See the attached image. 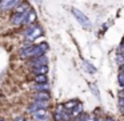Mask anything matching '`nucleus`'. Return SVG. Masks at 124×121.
I'll use <instances>...</instances> for the list:
<instances>
[{
	"label": "nucleus",
	"mask_w": 124,
	"mask_h": 121,
	"mask_svg": "<svg viewBox=\"0 0 124 121\" xmlns=\"http://www.w3.org/2000/svg\"><path fill=\"white\" fill-rule=\"evenodd\" d=\"M48 44L46 41L40 44H33V45L28 47V48H20L19 51V57L20 59H33V57H38L41 56V55H46L47 51H48Z\"/></svg>",
	"instance_id": "nucleus-1"
},
{
	"label": "nucleus",
	"mask_w": 124,
	"mask_h": 121,
	"mask_svg": "<svg viewBox=\"0 0 124 121\" xmlns=\"http://www.w3.org/2000/svg\"><path fill=\"white\" fill-rule=\"evenodd\" d=\"M40 36H43V28H41L38 23H35V24H32V25H28V27L24 28V32H23L24 40L32 41L33 43V41L38 37H40Z\"/></svg>",
	"instance_id": "nucleus-2"
},
{
	"label": "nucleus",
	"mask_w": 124,
	"mask_h": 121,
	"mask_svg": "<svg viewBox=\"0 0 124 121\" xmlns=\"http://www.w3.org/2000/svg\"><path fill=\"white\" fill-rule=\"evenodd\" d=\"M71 11H72L73 17L78 20V23L81 25V27L85 28V29H91L92 23H91V20L88 19V16H87L84 12H81L80 9H78V8H71Z\"/></svg>",
	"instance_id": "nucleus-3"
},
{
	"label": "nucleus",
	"mask_w": 124,
	"mask_h": 121,
	"mask_svg": "<svg viewBox=\"0 0 124 121\" xmlns=\"http://www.w3.org/2000/svg\"><path fill=\"white\" fill-rule=\"evenodd\" d=\"M30 11H27V12H12L11 17H9V23H11L12 25H15V27H22V25H24V21H25V19H27Z\"/></svg>",
	"instance_id": "nucleus-4"
},
{
	"label": "nucleus",
	"mask_w": 124,
	"mask_h": 121,
	"mask_svg": "<svg viewBox=\"0 0 124 121\" xmlns=\"http://www.w3.org/2000/svg\"><path fill=\"white\" fill-rule=\"evenodd\" d=\"M23 0H0V12L14 11Z\"/></svg>",
	"instance_id": "nucleus-5"
},
{
	"label": "nucleus",
	"mask_w": 124,
	"mask_h": 121,
	"mask_svg": "<svg viewBox=\"0 0 124 121\" xmlns=\"http://www.w3.org/2000/svg\"><path fill=\"white\" fill-rule=\"evenodd\" d=\"M48 108H49V101H33L32 100V102L27 108V112L32 114V113L38 112L40 109H48Z\"/></svg>",
	"instance_id": "nucleus-6"
},
{
	"label": "nucleus",
	"mask_w": 124,
	"mask_h": 121,
	"mask_svg": "<svg viewBox=\"0 0 124 121\" xmlns=\"http://www.w3.org/2000/svg\"><path fill=\"white\" fill-rule=\"evenodd\" d=\"M28 65H30L31 68L40 67V65H48V57H47L46 55H41V56L30 59L28 60Z\"/></svg>",
	"instance_id": "nucleus-7"
},
{
	"label": "nucleus",
	"mask_w": 124,
	"mask_h": 121,
	"mask_svg": "<svg viewBox=\"0 0 124 121\" xmlns=\"http://www.w3.org/2000/svg\"><path fill=\"white\" fill-rule=\"evenodd\" d=\"M51 114H49L48 109H40L38 112L32 113V120L33 121H49Z\"/></svg>",
	"instance_id": "nucleus-8"
},
{
	"label": "nucleus",
	"mask_w": 124,
	"mask_h": 121,
	"mask_svg": "<svg viewBox=\"0 0 124 121\" xmlns=\"http://www.w3.org/2000/svg\"><path fill=\"white\" fill-rule=\"evenodd\" d=\"M51 99V94L49 92H36L33 94V101H49Z\"/></svg>",
	"instance_id": "nucleus-9"
},
{
	"label": "nucleus",
	"mask_w": 124,
	"mask_h": 121,
	"mask_svg": "<svg viewBox=\"0 0 124 121\" xmlns=\"http://www.w3.org/2000/svg\"><path fill=\"white\" fill-rule=\"evenodd\" d=\"M36 20H38V15H36V12L33 11V9H31L30 11V14H28V16H27V19H25V21H24V25L23 27H28V25H32V24H35L36 23Z\"/></svg>",
	"instance_id": "nucleus-10"
},
{
	"label": "nucleus",
	"mask_w": 124,
	"mask_h": 121,
	"mask_svg": "<svg viewBox=\"0 0 124 121\" xmlns=\"http://www.w3.org/2000/svg\"><path fill=\"white\" fill-rule=\"evenodd\" d=\"M31 72L33 75H47L48 73V65H40V67L31 68Z\"/></svg>",
	"instance_id": "nucleus-11"
},
{
	"label": "nucleus",
	"mask_w": 124,
	"mask_h": 121,
	"mask_svg": "<svg viewBox=\"0 0 124 121\" xmlns=\"http://www.w3.org/2000/svg\"><path fill=\"white\" fill-rule=\"evenodd\" d=\"M32 89L35 92H49V85L48 83H43V84H36L32 86Z\"/></svg>",
	"instance_id": "nucleus-12"
},
{
	"label": "nucleus",
	"mask_w": 124,
	"mask_h": 121,
	"mask_svg": "<svg viewBox=\"0 0 124 121\" xmlns=\"http://www.w3.org/2000/svg\"><path fill=\"white\" fill-rule=\"evenodd\" d=\"M70 113H71V117H72V118H76V117H79V116H80L81 113H83V105H81L80 102H79V104L76 105V107L73 108V109L71 110Z\"/></svg>",
	"instance_id": "nucleus-13"
},
{
	"label": "nucleus",
	"mask_w": 124,
	"mask_h": 121,
	"mask_svg": "<svg viewBox=\"0 0 124 121\" xmlns=\"http://www.w3.org/2000/svg\"><path fill=\"white\" fill-rule=\"evenodd\" d=\"M33 81H35L36 84L48 83V77H47V75H35V77H33Z\"/></svg>",
	"instance_id": "nucleus-14"
},
{
	"label": "nucleus",
	"mask_w": 124,
	"mask_h": 121,
	"mask_svg": "<svg viewBox=\"0 0 124 121\" xmlns=\"http://www.w3.org/2000/svg\"><path fill=\"white\" fill-rule=\"evenodd\" d=\"M78 104H79L78 100H71V101H67V102L64 104V108H65V110L71 112V110H72V109H73V108H75Z\"/></svg>",
	"instance_id": "nucleus-15"
},
{
	"label": "nucleus",
	"mask_w": 124,
	"mask_h": 121,
	"mask_svg": "<svg viewBox=\"0 0 124 121\" xmlns=\"http://www.w3.org/2000/svg\"><path fill=\"white\" fill-rule=\"evenodd\" d=\"M83 67H84V69H85L88 73H95V72H96V68H95L91 63H88V61H84Z\"/></svg>",
	"instance_id": "nucleus-16"
},
{
	"label": "nucleus",
	"mask_w": 124,
	"mask_h": 121,
	"mask_svg": "<svg viewBox=\"0 0 124 121\" xmlns=\"http://www.w3.org/2000/svg\"><path fill=\"white\" fill-rule=\"evenodd\" d=\"M119 105H120V108H124V97L119 99Z\"/></svg>",
	"instance_id": "nucleus-17"
},
{
	"label": "nucleus",
	"mask_w": 124,
	"mask_h": 121,
	"mask_svg": "<svg viewBox=\"0 0 124 121\" xmlns=\"http://www.w3.org/2000/svg\"><path fill=\"white\" fill-rule=\"evenodd\" d=\"M14 121H27V120H25V117H23V116H19V117H16Z\"/></svg>",
	"instance_id": "nucleus-18"
},
{
	"label": "nucleus",
	"mask_w": 124,
	"mask_h": 121,
	"mask_svg": "<svg viewBox=\"0 0 124 121\" xmlns=\"http://www.w3.org/2000/svg\"><path fill=\"white\" fill-rule=\"evenodd\" d=\"M105 121H117V120L113 118V117H107V118H105Z\"/></svg>",
	"instance_id": "nucleus-19"
},
{
	"label": "nucleus",
	"mask_w": 124,
	"mask_h": 121,
	"mask_svg": "<svg viewBox=\"0 0 124 121\" xmlns=\"http://www.w3.org/2000/svg\"><path fill=\"white\" fill-rule=\"evenodd\" d=\"M120 97H124V89H121V92H120Z\"/></svg>",
	"instance_id": "nucleus-20"
},
{
	"label": "nucleus",
	"mask_w": 124,
	"mask_h": 121,
	"mask_svg": "<svg viewBox=\"0 0 124 121\" xmlns=\"http://www.w3.org/2000/svg\"><path fill=\"white\" fill-rule=\"evenodd\" d=\"M120 72H124V64L120 65Z\"/></svg>",
	"instance_id": "nucleus-21"
},
{
	"label": "nucleus",
	"mask_w": 124,
	"mask_h": 121,
	"mask_svg": "<svg viewBox=\"0 0 124 121\" xmlns=\"http://www.w3.org/2000/svg\"><path fill=\"white\" fill-rule=\"evenodd\" d=\"M97 121H105V118H101V117H99V118H97Z\"/></svg>",
	"instance_id": "nucleus-22"
},
{
	"label": "nucleus",
	"mask_w": 124,
	"mask_h": 121,
	"mask_svg": "<svg viewBox=\"0 0 124 121\" xmlns=\"http://www.w3.org/2000/svg\"><path fill=\"white\" fill-rule=\"evenodd\" d=\"M120 86H121V89H124V83H120Z\"/></svg>",
	"instance_id": "nucleus-23"
},
{
	"label": "nucleus",
	"mask_w": 124,
	"mask_h": 121,
	"mask_svg": "<svg viewBox=\"0 0 124 121\" xmlns=\"http://www.w3.org/2000/svg\"><path fill=\"white\" fill-rule=\"evenodd\" d=\"M120 110H121V113H124V108H120Z\"/></svg>",
	"instance_id": "nucleus-24"
},
{
	"label": "nucleus",
	"mask_w": 124,
	"mask_h": 121,
	"mask_svg": "<svg viewBox=\"0 0 124 121\" xmlns=\"http://www.w3.org/2000/svg\"><path fill=\"white\" fill-rule=\"evenodd\" d=\"M0 121H7L6 118H0Z\"/></svg>",
	"instance_id": "nucleus-25"
}]
</instances>
